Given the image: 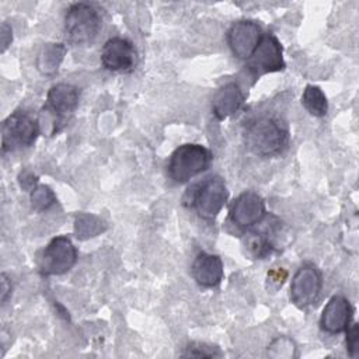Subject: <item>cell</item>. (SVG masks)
I'll use <instances>...</instances> for the list:
<instances>
[{
    "mask_svg": "<svg viewBox=\"0 0 359 359\" xmlns=\"http://www.w3.org/2000/svg\"><path fill=\"white\" fill-rule=\"evenodd\" d=\"M247 147L257 156L271 157L282 153L289 143V129L278 116H258L244 130Z\"/></svg>",
    "mask_w": 359,
    "mask_h": 359,
    "instance_id": "cell-1",
    "label": "cell"
},
{
    "mask_svg": "<svg viewBox=\"0 0 359 359\" xmlns=\"http://www.w3.org/2000/svg\"><path fill=\"white\" fill-rule=\"evenodd\" d=\"M212 153L202 144L185 143L177 147L170 156L168 174L175 182L184 184L209 168Z\"/></svg>",
    "mask_w": 359,
    "mask_h": 359,
    "instance_id": "cell-2",
    "label": "cell"
},
{
    "mask_svg": "<svg viewBox=\"0 0 359 359\" xmlns=\"http://www.w3.org/2000/svg\"><path fill=\"white\" fill-rule=\"evenodd\" d=\"M101 29L100 13L87 3H74L69 6L65 15L66 38L73 45L91 43Z\"/></svg>",
    "mask_w": 359,
    "mask_h": 359,
    "instance_id": "cell-3",
    "label": "cell"
},
{
    "mask_svg": "<svg viewBox=\"0 0 359 359\" xmlns=\"http://www.w3.org/2000/svg\"><path fill=\"white\" fill-rule=\"evenodd\" d=\"M191 191V189H189ZM189 202L205 220H213L229 199V191L222 177L212 175L192 187Z\"/></svg>",
    "mask_w": 359,
    "mask_h": 359,
    "instance_id": "cell-4",
    "label": "cell"
},
{
    "mask_svg": "<svg viewBox=\"0 0 359 359\" xmlns=\"http://www.w3.org/2000/svg\"><path fill=\"white\" fill-rule=\"evenodd\" d=\"M38 135L39 122L28 112L15 111L1 125V150L6 153L18 147H28L36 140Z\"/></svg>",
    "mask_w": 359,
    "mask_h": 359,
    "instance_id": "cell-5",
    "label": "cell"
},
{
    "mask_svg": "<svg viewBox=\"0 0 359 359\" xmlns=\"http://www.w3.org/2000/svg\"><path fill=\"white\" fill-rule=\"evenodd\" d=\"M77 259V251L72 240L57 236L49 241L39 258V272L45 276L62 275L73 268Z\"/></svg>",
    "mask_w": 359,
    "mask_h": 359,
    "instance_id": "cell-6",
    "label": "cell"
},
{
    "mask_svg": "<svg viewBox=\"0 0 359 359\" xmlns=\"http://www.w3.org/2000/svg\"><path fill=\"white\" fill-rule=\"evenodd\" d=\"M321 286V272L313 264H304L296 271L292 279L289 292L290 302L299 309H306L318 299Z\"/></svg>",
    "mask_w": 359,
    "mask_h": 359,
    "instance_id": "cell-7",
    "label": "cell"
},
{
    "mask_svg": "<svg viewBox=\"0 0 359 359\" xmlns=\"http://www.w3.org/2000/svg\"><path fill=\"white\" fill-rule=\"evenodd\" d=\"M247 67L254 77L285 69L283 50L275 35L266 34L262 36L258 48L247 60Z\"/></svg>",
    "mask_w": 359,
    "mask_h": 359,
    "instance_id": "cell-8",
    "label": "cell"
},
{
    "mask_svg": "<svg viewBox=\"0 0 359 359\" xmlns=\"http://www.w3.org/2000/svg\"><path fill=\"white\" fill-rule=\"evenodd\" d=\"M264 34L257 21L238 20L227 31V43L240 60H248L258 48Z\"/></svg>",
    "mask_w": 359,
    "mask_h": 359,
    "instance_id": "cell-9",
    "label": "cell"
},
{
    "mask_svg": "<svg viewBox=\"0 0 359 359\" xmlns=\"http://www.w3.org/2000/svg\"><path fill=\"white\" fill-rule=\"evenodd\" d=\"M101 63L107 70L129 73L137 65V52L125 38H111L101 49Z\"/></svg>",
    "mask_w": 359,
    "mask_h": 359,
    "instance_id": "cell-10",
    "label": "cell"
},
{
    "mask_svg": "<svg viewBox=\"0 0 359 359\" xmlns=\"http://www.w3.org/2000/svg\"><path fill=\"white\" fill-rule=\"evenodd\" d=\"M229 216L231 223L240 229L252 227L264 219L265 202L258 194L245 191L234 199Z\"/></svg>",
    "mask_w": 359,
    "mask_h": 359,
    "instance_id": "cell-11",
    "label": "cell"
},
{
    "mask_svg": "<svg viewBox=\"0 0 359 359\" xmlns=\"http://www.w3.org/2000/svg\"><path fill=\"white\" fill-rule=\"evenodd\" d=\"M353 307L349 300L341 294L332 296L325 307L323 309L320 317L321 330L328 334H338L345 331L352 321Z\"/></svg>",
    "mask_w": 359,
    "mask_h": 359,
    "instance_id": "cell-12",
    "label": "cell"
},
{
    "mask_svg": "<svg viewBox=\"0 0 359 359\" xmlns=\"http://www.w3.org/2000/svg\"><path fill=\"white\" fill-rule=\"evenodd\" d=\"M79 104V91L74 86L67 83H59L50 87L46 95V109L55 115V125L63 123V121L72 115ZM57 132V128H56Z\"/></svg>",
    "mask_w": 359,
    "mask_h": 359,
    "instance_id": "cell-13",
    "label": "cell"
},
{
    "mask_svg": "<svg viewBox=\"0 0 359 359\" xmlns=\"http://www.w3.org/2000/svg\"><path fill=\"white\" fill-rule=\"evenodd\" d=\"M194 279L205 287H213L223 279V262L219 255L201 252L192 264Z\"/></svg>",
    "mask_w": 359,
    "mask_h": 359,
    "instance_id": "cell-14",
    "label": "cell"
},
{
    "mask_svg": "<svg viewBox=\"0 0 359 359\" xmlns=\"http://www.w3.org/2000/svg\"><path fill=\"white\" fill-rule=\"evenodd\" d=\"M244 102V94L237 83L224 84L215 95L212 102L213 114L217 119H224L240 109Z\"/></svg>",
    "mask_w": 359,
    "mask_h": 359,
    "instance_id": "cell-15",
    "label": "cell"
},
{
    "mask_svg": "<svg viewBox=\"0 0 359 359\" xmlns=\"http://www.w3.org/2000/svg\"><path fill=\"white\" fill-rule=\"evenodd\" d=\"M276 230H252L250 231L244 238V247L247 250V254L251 258H264L268 254H271L275 248V234Z\"/></svg>",
    "mask_w": 359,
    "mask_h": 359,
    "instance_id": "cell-16",
    "label": "cell"
},
{
    "mask_svg": "<svg viewBox=\"0 0 359 359\" xmlns=\"http://www.w3.org/2000/svg\"><path fill=\"white\" fill-rule=\"evenodd\" d=\"M66 53V46L63 43H46L42 46L36 57L38 70L42 74H55L63 60Z\"/></svg>",
    "mask_w": 359,
    "mask_h": 359,
    "instance_id": "cell-17",
    "label": "cell"
},
{
    "mask_svg": "<svg viewBox=\"0 0 359 359\" xmlns=\"http://www.w3.org/2000/svg\"><path fill=\"white\" fill-rule=\"evenodd\" d=\"M107 230V223L91 213H79L74 219V234L79 240L95 237Z\"/></svg>",
    "mask_w": 359,
    "mask_h": 359,
    "instance_id": "cell-18",
    "label": "cell"
},
{
    "mask_svg": "<svg viewBox=\"0 0 359 359\" xmlns=\"http://www.w3.org/2000/svg\"><path fill=\"white\" fill-rule=\"evenodd\" d=\"M302 104L314 116H324L328 111V102H327L325 94L320 87L313 84L306 86L302 95Z\"/></svg>",
    "mask_w": 359,
    "mask_h": 359,
    "instance_id": "cell-19",
    "label": "cell"
},
{
    "mask_svg": "<svg viewBox=\"0 0 359 359\" xmlns=\"http://www.w3.org/2000/svg\"><path fill=\"white\" fill-rule=\"evenodd\" d=\"M55 202H56V196L48 185L39 184L31 191V205L35 210H39V212L46 210L50 206H53Z\"/></svg>",
    "mask_w": 359,
    "mask_h": 359,
    "instance_id": "cell-20",
    "label": "cell"
},
{
    "mask_svg": "<svg viewBox=\"0 0 359 359\" xmlns=\"http://www.w3.org/2000/svg\"><path fill=\"white\" fill-rule=\"evenodd\" d=\"M294 351V342L287 337H278L268 346V353L275 358H293Z\"/></svg>",
    "mask_w": 359,
    "mask_h": 359,
    "instance_id": "cell-21",
    "label": "cell"
},
{
    "mask_svg": "<svg viewBox=\"0 0 359 359\" xmlns=\"http://www.w3.org/2000/svg\"><path fill=\"white\" fill-rule=\"evenodd\" d=\"M220 351L216 346H210L201 342H194L187 346L184 356H196V358H215L220 356Z\"/></svg>",
    "mask_w": 359,
    "mask_h": 359,
    "instance_id": "cell-22",
    "label": "cell"
},
{
    "mask_svg": "<svg viewBox=\"0 0 359 359\" xmlns=\"http://www.w3.org/2000/svg\"><path fill=\"white\" fill-rule=\"evenodd\" d=\"M346 351L351 358L359 355V325L353 323L346 330Z\"/></svg>",
    "mask_w": 359,
    "mask_h": 359,
    "instance_id": "cell-23",
    "label": "cell"
},
{
    "mask_svg": "<svg viewBox=\"0 0 359 359\" xmlns=\"http://www.w3.org/2000/svg\"><path fill=\"white\" fill-rule=\"evenodd\" d=\"M287 278V272L283 269V268H275V269H271L268 272V276H266V280H268V289H279L283 282L286 280Z\"/></svg>",
    "mask_w": 359,
    "mask_h": 359,
    "instance_id": "cell-24",
    "label": "cell"
},
{
    "mask_svg": "<svg viewBox=\"0 0 359 359\" xmlns=\"http://www.w3.org/2000/svg\"><path fill=\"white\" fill-rule=\"evenodd\" d=\"M18 180H20L21 188L28 189V191H32V189L36 187V180H38V178H36L34 174L25 171V172H21V174H20Z\"/></svg>",
    "mask_w": 359,
    "mask_h": 359,
    "instance_id": "cell-25",
    "label": "cell"
},
{
    "mask_svg": "<svg viewBox=\"0 0 359 359\" xmlns=\"http://www.w3.org/2000/svg\"><path fill=\"white\" fill-rule=\"evenodd\" d=\"M13 41V31L7 22L1 24V52H4Z\"/></svg>",
    "mask_w": 359,
    "mask_h": 359,
    "instance_id": "cell-26",
    "label": "cell"
},
{
    "mask_svg": "<svg viewBox=\"0 0 359 359\" xmlns=\"http://www.w3.org/2000/svg\"><path fill=\"white\" fill-rule=\"evenodd\" d=\"M0 283H1V289H0V300L1 303H6V300L8 299V296L11 294V280L7 278L6 273H1L0 276Z\"/></svg>",
    "mask_w": 359,
    "mask_h": 359,
    "instance_id": "cell-27",
    "label": "cell"
}]
</instances>
